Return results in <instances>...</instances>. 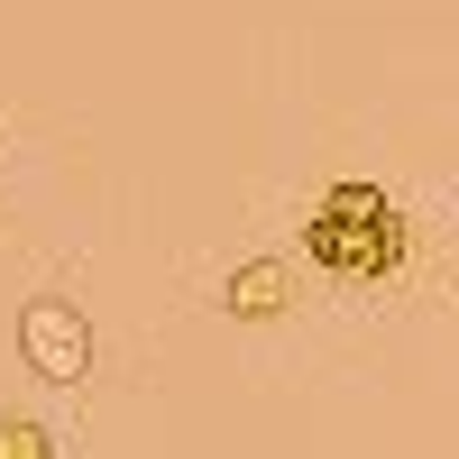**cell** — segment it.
Returning <instances> with one entry per match:
<instances>
[{
  "label": "cell",
  "instance_id": "cell-1",
  "mask_svg": "<svg viewBox=\"0 0 459 459\" xmlns=\"http://www.w3.org/2000/svg\"><path fill=\"white\" fill-rule=\"evenodd\" d=\"M313 257L331 276H395L404 266V212L377 194V184H340L313 212Z\"/></svg>",
  "mask_w": 459,
  "mask_h": 459
},
{
  "label": "cell",
  "instance_id": "cell-2",
  "mask_svg": "<svg viewBox=\"0 0 459 459\" xmlns=\"http://www.w3.org/2000/svg\"><path fill=\"white\" fill-rule=\"evenodd\" d=\"M19 340H28V368H47V377H83V359H92V340H83V322L65 303H28Z\"/></svg>",
  "mask_w": 459,
  "mask_h": 459
},
{
  "label": "cell",
  "instance_id": "cell-3",
  "mask_svg": "<svg viewBox=\"0 0 459 459\" xmlns=\"http://www.w3.org/2000/svg\"><path fill=\"white\" fill-rule=\"evenodd\" d=\"M266 303H285V266H239L230 276V313H266Z\"/></svg>",
  "mask_w": 459,
  "mask_h": 459
},
{
  "label": "cell",
  "instance_id": "cell-4",
  "mask_svg": "<svg viewBox=\"0 0 459 459\" xmlns=\"http://www.w3.org/2000/svg\"><path fill=\"white\" fill-rule=\"evenodd\" d=\"M37 450H47V432H37V423H10V432H0V459H37Z\"/></svg>",
  "mask_w": 459,
  "mask_h": 459
}]
</instances>
